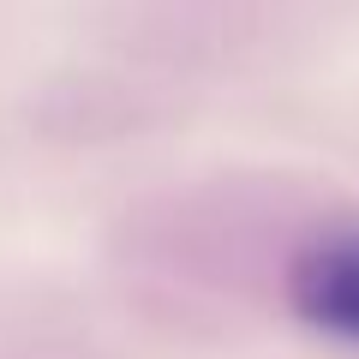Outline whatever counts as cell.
<instances>
[{
    "instance_id": "6da1fadb",
    "label": "cell",
    "mask_w": 359,
    "mask_h": 359,
    "mask_svg": "<svg viewBox=\"0 0 359 359\" xmlns=\"http://www.w3.org/2000/svg\"><path fill=\"white\" fill-rule=\"evenodd\" d=\"M287 306L311 335L359 353V222H335L294 252Z\"/></svg>"
}]
</instances>
